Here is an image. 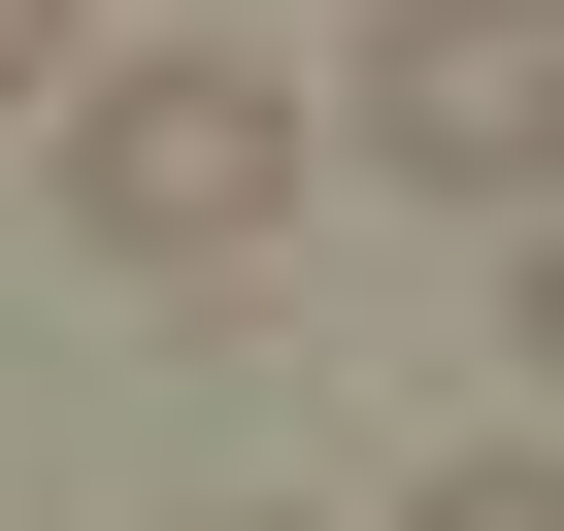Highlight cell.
Segmentation results:
<instances>
[{
  "mask_svg": "<svg viewBox=\"0 0 564 531\" xmlns=\"http://www.w3.org/2000/svg\"><path fill=\"white\" fill-rule=\"evenodd\" d=\"M67 232L133 266V300H232V266L300 232V100H265L232 34H166V67H67Z\"/></svg>",
  "mask_w": 564,
  "mask_h": 531,
  "instance_id": "obj_1",
  "label": "cell"
},
{
  "mask_svg": "<svg viewBox=\"0 0 564 531\" xmlns=\"http://www.w3.org/2000/svg\"><path fill=\"white\" fill-rule=\"evenodd\" d=\"M366 166L465 199V232H531V166H564V0H366Z\"/></svg>",
  "mask_w": 564,
  "mask_h": 531,
  "instance_id": "obj_2",
  "label": "cell"
},
{
  "mask_svg": "<svg viewBox=\"0 0 564 531\" xmlns=\"http://www.w3.org/2000/svg\"><path fill=\"white\" fill-rule=\"evenodd\" d=\"M399 531H564V465H531V432H465V465H432Z\"/></svg>",
  "mask_w": 564,
  "mask_h": 531,
  "instance_id": "obj_3",
  "label": "cell"
},
{
  "mask_svg": "<svg viewBox=\"0 0 564 531\" xmlns=\"http://www.w3.org/2000/svg\"><path fill=\"white\" fill-rule=\"evenodd\" d=\"M34 100H67V0H0V133H34Z\"/></svg>",
  "mask_w": 564,
  "mask_h": 531,
  "instance_id": "obj_4",
  "label": "cell"
},
{
  "mask_svg": "<svg viewBox=\"0 0 564 531\" xmlns=\"http://www.w3.org/2000/svg\"><path fill=\"white\" fill-rule=\"evenodd\" d=\"M166 531H300V498H166Z\"/></svg>",
  "mask_w": 564,
  "mask_h": 531,
  "instance_id": "obj_5",
  "label": "cell"
}]
</instances>
